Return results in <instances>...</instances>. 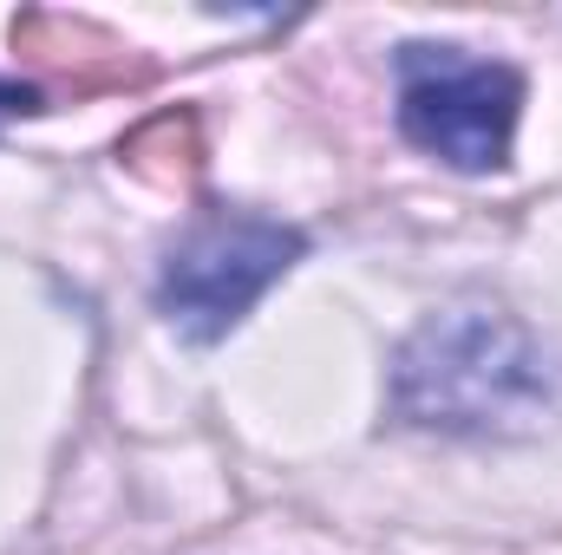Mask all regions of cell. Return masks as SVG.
Masks as SVG:
<instances>
[{
  "mask_svg": "<svg viewBox=\"0 0 562 555\" xmlns=\"http://www.w3.org/2000/svg\"><path fill=\"white\" fill-rule=\"evenodd\" d=\"M393 412L451 438H524L562 412V360L524 314L464 294L400 340Z\"/></svg>",
  "mask_w": 562,
  "mask_h": 555,
  "instance_id": "6da1fadb",
  "label": "cell"
},
{
  "mask_svg": "<svg viewBox=\"0 0 562 555\" xmlns=\"http://www.w3.org/2000/svg\"><path fill=\"white\" fill-rule=\"evenodd\" d=\"M400 86V132L425 157L484 177L510 163L517 112H524V72L504 59H477L445 39H413L393 59Z\"/></svg>",
  "mask_w": 562,
  "mask_h": 555,
  "instance_id": "7a4b0ae2",
  "label": "cell"
},
{
  "mask_svg": "<svg viewBox=\"0 0 562 555\" xmlns=\"http://www.w3.org/2000/svg\"><path fill=\"white\" fill-rule=\"evenodd\" d=\"M307 256V236L262 209H203L157 269V314L183 340H223Z\"/></svg>",
  "mask_w": 562,
  "mask_h": 555,
  "instance_id": "3957f363",
  "label": "cell"
},
{
  "mask_svg": "<svg viewBox=\"0 0 562 555\" xmlns=\"http://www.w3.org/2000/svg\"><path fill=\"white\" fill-rule=\"evenodd\" d=\"M26 105H33V92H20V86H7V79H0V125H7V118H20Z\"/></svg>",
  "mask_w": 562,
  "mask_h": 555,
  "instance_id": "277c9868",
  "label": "cell"
}]
</instances>
